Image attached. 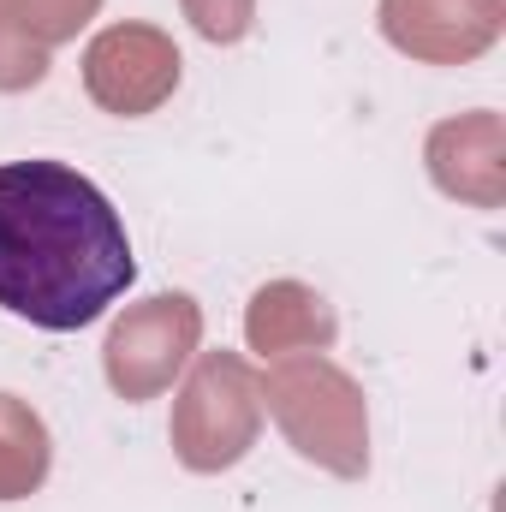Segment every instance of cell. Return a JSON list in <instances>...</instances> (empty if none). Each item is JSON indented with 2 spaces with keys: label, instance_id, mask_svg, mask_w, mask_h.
<instances>
[{
  "label": "cell",
  "instance_id": "cell-1",
  "mask_svg": "<svg viewBox=\"0 0 506 512\" xmlns=\"http://www.w3.org/2000/svg\"><path fill=\"white\" fill-rule=\"evenodd\" d=\"M131 239L120 209L66 161H6L0 167V310L78 334L126 298Z\"/></svg>",
  "mask_w": 506,
  "mask_h": 512
},
{
  "label": "cell",
  "instance_id": "cell-2",
  "mask_svg": "<svg viewBox=\"0 0 506 512\" xmlns=\"http://www.w3.org/2000/svg\"><path fill=\"white\" fill-rule=\"evenodd\" d=\"M262 399L304 459H316L340 477H364V465H370L364 393L340 364H328L316 352H292L262 376Z\"/></svg>",
  "mask_w": 506,
  "mask_h": 512
},
{
  "label": "cell",
  "instance_id": "cell-3",
  "mask_svg": "<svg viewBox=\"0 0 506 512\" xmlns=\"http://www.w3.org/2000/svg\"><path fill=\"white\" fill-rule=\"evenodd\" d=\"M262 429V382L245 358L203 352L191 382L173 405V447L191 471H227L245 459V447Z\"/></svg>",
  "mask_w": 506,
  "mask_h": 512
},
{
  "label": "cell",
  "instance_id": "cell-4",
  "mask_svg": "<svg viewBox=\"0 0 506 512\" xmlns=\"http://www.w3.org/2000/svg\"><path fill=\"white\" fill-rule=\"evenodd\" d=\"M203 316L185 292H161L149 304L126 310L108 334V382L120 399H155L173 382V370L197 352Z\"/></svg>",
  "mask_w": 506,
  "mask_h": 512
},
{
  "label": "cell",
  "instance_id": "cell-5",
  "mask_svg": "<svg viewBox=\"0 0 506 512\" xmlns=\"http://www.w3.org/2000/svg\"><path fill=\"white\" fill-rule=\"evenodd\" d=\"M173 84H179V48L155 24H114L84 54V90L120 120L155 114L173 96Z\"/></svg>",
  "mask_w": 506,
  "mask_h": 512
},
{
  "label": "cell",
  "instance_id": "cell-6",
  "mask_svg": "<svg viewBox=\"0 0 506 512\" xmlns=\"http://www.w3.org/2000/svg\"><path fill=\"white\" fill-rule=\"evenodd\" d=\"M381 30L429 66H459L501 36V0H381Z\"/></svg>",
  "mask_w": 506,
  "mask_h": 512
},
{
  "label": "cell",
  "instance_id": "cell-7",
  "mask_svg": "<svg viewBox=\"0 0 506 512\" xmlns=\"http://www.w3.org/2000/svg\"><path fill=\"white\" fill-rule=\"evenodd\" d=\"M429 173L447 197L495 209L506 197V131L495 114H465L429 137Z\"/></svg>",
  "mask_w": 506,
  "mask_h": 512
},
{
  "label": "cell",
  "instance_id": "cell-8",
  "mask_svg": "<svg viewBox=\"0 0 506 512\" xmlns=\"http://www.w3.org/2000/svg\"><path fill=\"white\" fill-rule=\"evenodd\" d=\"M245 334H251V352L262 358H292V352H316L334 340V310L298 286V280H274L251 298V316H245Z\"/></svg>",
  "mask_w": 506,
  "mask_h": 512
},
{
  "label": "cell",
  "instance_id": "cell-9",
  "mask_svg": "<svg viewBox=\"0 0 506 512\" xmlns=\"http://www.w3.org/2000/svg\"><path fill=\"white\" fill-rule=\"evenodd\" d=\"M42 477H48V429L24 399L0 393V501H24Z\"/></svg>",
  "mask_w": 506,
  "mask_h": 512
},
{
  "label": "cell",
  "instance_id": "cell-10",
  "mask_svg": "<svg viewBox=\"0 0 506 512\" xmlns=\"http://www.w3.org/2000/svg\"><path fill=\"white\" fill-rule=\"evenodd\" d=\"M96 6L102 0H0V18L18 36H30L36 48H54L66 36H78V24L96 18Z\"/></svg>",
  "mask_w": 506,
  "mask_h": 512
},
{
  "label": "cell",
  "instance_id": "cell-11",
  "mask_svg": "<svg viewBox=\"0 0 506 512\" xmlns=\"http://www.w3.org/2000/svg\"><path fill=\"white\" fill-rule=\"evenodd\" d=\"M42 72H48V48H36L30 36H18L0 18V90H30L42 84Z\"/></svg>",
  "mask_w": 506,
  "mask_h": 512
},
{
  "label": "cell",
  "instance_id": "cell-12",
  "mask_svg": "<svg viewBox=\"0 0 506 512\" xmlns=\"http://www.w3.org/2000/svg\"><path fill=\"white\" fill-rule=\"evenodd\" d=\"M185 12L197 18V30H203L209 42H239V36L251 30L256 0H185Z\"/></svg>",
  "mask_w": 506,
  "mask_h": 512
}]
</instances>
